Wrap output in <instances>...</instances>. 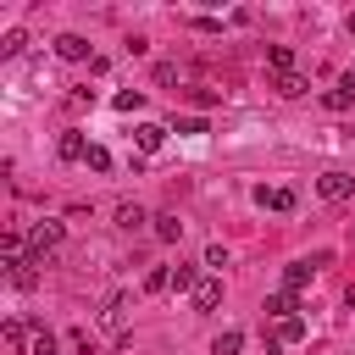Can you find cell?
Segmentation results:
<instances>
[{
	"label": "cell",
	"instance_id": "cell-1",
	"mask_svg": "<svg viewBox=\"0 0 355 355\" xmlns=\"http://www.w3.org/2000/svg\"><path fill=\"white\" fill-rule=\"evenodd\" d=\"M61 239H67V227H61V222H50V216H44V222H33V227H28V261H33V266H44V261L61 250Z\"/></svg>",
	"mask_w": 355,
	"mask_h": 355
},
{
	"label": "cell",
	"instance_id": "cell-2",
	"mask_svg": "<svg viewBox=\"0 0 355 355\" xmlns=\"http://www.w3.org/2000/svg\"><path fill=\"white\" fill-rule=\"evenodd\" d=\"M316 194H322L327 205H344V200L355 194V178H349V172H322V178H316Z\"/></svg>",
	"mask_w": 355,
	"mask_h": 355
},
{
	"label": "cell",
	"instance_id": "cell-3",
	"mask_svg": "<svg viewBox=\"0 0 355 355\" xmlns=\"http://www.w3.org/2000/svg\"><path fill=\"white\" fill-rule=\"evenodd\" d=\"M100 333H111V338L128 333V300H122V294H105V305H100Z\"/></svg>",
	"mask_w": 355,
	"mask_h": 355
},
{
	"label": "cell",
	"instance_id": "cell-4",
	"mask_svg": "<svg viewBox=\"0 0 355 355\" xmlns=\"http://www.w3.org/2000/svg\"><path fill=\"white\" fill-rule=\"evenodd\" d=\"M216 305H222V277L205 272V277L194 283V311H216Z\"/></svg>",
	"mask_w": 355,
	"mask_h": 355
},
{
	"label": "cell",
	"instance_id": "cell-5",
	"mask_svg": "<svg viewBox=\"0 0 355 355\" xmlns=\"http://www.w3.org/2000/svg\"><path fill=\"white\" fill-rule=\"evenodd\" d=\"M272 322H283V316H300V300H294V288H277V294H266V305H261Z\"/></svg>",
	"mask_w": 355,
	"mask_h": 355
},
{
	"label": "cell",
	"instance_id": "cell-6",
	"mask_svg": "<svg viewBox=\"0 0 355 355\" xmlns=\"http://www.w3.org/2000/svg\"><path fill=\"white\" fill-rule=\"evenodd\" d=\"M144 222H155L144 205H133V200H122V205H116V227H122V233H139Z\"/></svg>",
	"mask_w": 355,
	"mask_h": 355
},
{
	"label": "cell",
	"instance_id": "cell-7",
	"mask_svg": "<svg viewBox=\"0 0 355 355\" xmlns=\"http://www.w3.org/2000/svg\"><path fill=\"white\" fill-rule=\"evenodd\" d=\"M55 55H61V61H89V39H83V33H61V39H55Z\"/></svg>",
	"mask_w": 355,
	"mask_h": 355
},
{
	"label": "cell",
	"instance_id": "cell-8",
	"mask_svg": "<svg viewBox=\"0 0 355 355\" xmlns=\"http://www.w3.org/2000/svg\"><path fill=\"white\" fill-rule=\"evenodd\" d=\"M133 139H139V150H144V155H155V150L166 144V128H161V122H139V128H133Z\"/></svg>",
	"mask_w": 355,
	"mask_h": 355
},
{
	"label": "cell",
	"instance_id": "cell-9",
	"mask_svg": "<svg viewBox=\"0 0 355 355\" xmlns=\"http://www.w3.org/2000/svg\"><path fill=\"white\" fill-rule=\"evenodd\" d=\"M55 155H61V161H83V155H89V144H83V133H78V128H67V133L55 139Z\"/></svg>",
	"mask_w": 355,
	"mask_h": 355
},
{
	"label": "cell",
	"instance_id": "cell-10",
	"mask_svg": "<svg viewBox=\"0 0 355 355\" xmlns=\"http://www.w3.org/2000/svg\"><path fill=\"white\" fill-rule=\"evenodd\" d=\"M255 200H261L266 211H294V205H300V194H294V189H283V183H277V189H261Z\"/></svg>",
	"mask_w": 355,
	"mask_h": 355
},
{
	"label": "cell",
	"instance_id": "cell-11",
	"mask_svg": "<svg viewBox=\"0 0 355 355\" xmlns=\"http://www.w3.org/2000/svg\"><path fill=\"white\" fill-rule=\"evenodd\" d=\"M322 261H327V255H316V261H294V266H288V272H283V283H288V288H294V294H300V288H305V283H311V277H316V266H322Z\"/></svg>",
	"mask_w": 355,
	"mask_h": 355
},
{
	"label": "cell",
	"instance_id": "cell-12",
	"mask_svg": "<svg viewBox=\"0 0 355 355\" xmlns=\"http://www.w3.org/2000/svg\"><path fill=\"white\" fill-rule=\"evenodd\" d=\"M272 89H277V94H283V100H300V94H305V89H311V83H305V78H300V72H272Z\"/></svg>",
	"mask_w": 355,
	"mask_h": 355
},
{
	"label": "cell",
	"instance_id": "cell-13",
	"mask_svg": "<svg viewBox=\"0 0 355 355\" xmlns=\"http://www.w3.org/2000/svg\"><path fill=\"white\" fill-rule=\"evenodd\" d=\"M200 277H205V272H194L189 261H178V266H172V288H178V294H194V283H200Z\"/></svg>",
	"mask_w": 355,
	"mask_h": 355
},
{
	"label": "cell",
	"instance_id": "cell-14",
	"mask_svg": "<svg viewBox=\"0 0 355 355\" xmlns=\"http://www.w3.org/2000/svg\"><path fill=\"white\" fill-rule=\"evenodd\" d=\"M272 338H277V344H300V338H305V322H300V316H283V322L272 327Z\"/></svg>",
	"mask_w": 355,
	"mask_h": 355
},
{
	"label": "cell",
	"instance_id": "cell-15",
	"mask_svg": "<svg viewBox=\"0 0 355 355\" xmlns=\"http://www.w3.org/2000/svg\"><path fill=\"white\" fill-rule=\"evenodd\" d=\"M266 61L272 72H294V44H266Z\"/></svg>",
	"mask_w": 355,
	"mask_h": 355
},
{
	"label": "cell",
	"instance_id": "cell-16",
	"mask_svg": "<svg viewBox=\"0 0 355 355\" xmlns=\"http://www.w3.org/2000/svg\"><path fill=\"white\" fill-rule=\"evenodd\" d=\"M178 233H183V222H178L172 211H161V216H155V239H161V244H178Z\"/></svg>",
	"mask_w": 355,
	"mask_h": 355
},
{
	"label": "cell",
	"instance_id": "cell-17",
	"mask_svg": "<svg viewBox=\"0 0 355 355\" xmlns=\"http://www.w3.org/2000/svg\"><path fill=\"white\" fill-rule=\"evenodd\" d=\"M172 288V266H150L144 272V294H166Z\"/></svg>",
	"mask_w": 355,
	"mask_h": 355
},
{
	"label": "cell",
	"instance_id": "cell-18",
	"mask_svg": "<svg viewBox=\"0 0 355 355\" xmlns=\"http://www.w3.org/2000/svg\"><path fill=\"white\" fill-rule=\"evenodd\" d=\"M239 349H244V333H239V327L216 333V344H211V355H239Z\"/></svg>",
	"mask_w": 355,
	"mask_h": 355
},
{
	"label": "cell",
	"instance_id": "cell-19",
	"mask_svg": "<svg viewBox=\"0 0 355 355\" xmlns=\"http://www.w3.org/2000/svg\"><path fill=\"white\" fill-rule=\"evenodd\" d=\"M28 355H55V333H50V327H33V338H28Z\"/></svg>",
	"mask_w": 355,
	"mask_h": 355
},
{
	"label": "cell",
	"instance_id": "cell-20",
	"mask_svg": "<svg viewBox=\"0 0 355 355\" xmlns=\"http://www.w3.org/2000/svg\"><path fill=\"white\" fill-rule=\"evenodd\" d=\"M322 105H327V111H349V105H355V94H349V89H327V94H322Z\"/></svg>",
	"mask_w": 355,
	"mask_h": 355
},
{
	"label": "cell",
	"instance_id": "cell-21",
	"mask_svg": "<svg viewBox=\"0 0 355 355\" xmlns=\"http://www.w3.org/2000/svg\"><path fill=\"white\" fill-rule=\"evenodd\" d=\"M111 105H116V111H139V105H144V89H122Z\"/></svg>",
	"mask_w": 355,
	"mask_h": 355
},
{
	"label": "cell",
	"instance_id": "cell-22",
	"mask_svg": "<svg viewBox=\"0 0 355 355\" xmlns=\"http://www.w3.org/2000/svg\"><path fill=\"white\" fill-rule=\"evenodd\" d=\"M6 277H11V288H33V277H39V272H33V261H28V266H11Z\"/></svg>",
	"mask_w": 355,
	"mask_h": 355
},
{
	"label": "cell",
	"instance_id": "cell-23",
	"mask_svg": "<svg viewBox=\"0 0 355 355\" xmlns=\"http://www.w3.org/2000/svg\"><path fill=\"white\" fill-rule=\"evenodd\" d=\"M94 172H111V150H100V144H89V155H83Z\"/></svg>",
	"mask_w": 355,
	"mask_h": 355
},
{
	"label": "cell",
	"instance_id": "cell-24",
	"mask_svg": "<svg viewBox=\"0 0 355 355\" xmlns=\"http://www.w3.org/2000/svg\"><path fill=\"white\" fill-rule=\"evenodd\" d=\"M22 44H28V39H22V28H11V33H6V39H0V55H17V50H22Z\"/></svg>",
	"mask_w": 355,
	"mask_h": 355
},
{
	"label": "cell",
	"instance_id": "cell-25",
	"mask_svg": "<svg viewBox=\"0 0 355 355\" xmlns=\"http://www.w3.org/2000/svg\"><path fill=\"white\" fill-rule=\"evenodd\" d=\"M205 266L222 272V266H227V250H222V244H205Z\"/></svg>",
	"mask_w": 355,
	"mask_h": 355
},
{
	"label": "cell",
	"instance_id": "cell-26",
	"mask_svg": "<svg viewBox=\"0 0 355 355\" xmlns=\"http://www.w3.org/2000/svg\"><path fill=\"white\" fill-rule=\"evenodd\" d=\"M338 89H349V94H355V72H344V78H338Z\"/></svg>",
	"mask_w": 355,
	"mask_h": 355
},
{
	"label": "cell",
	"instance_id": "cell-27",
	"mask_svg": "<svg viewBox=\"0 0 355 355\" xmlns=\"http://www.w3.org/2000/svg\"><path fill=\"white\" fill-rule=\"evenodd\" d=\"M349 33H355V11H349Z\"/></svg>",
	"mask_w": 355,
	"mask_h": 355
}]
</instances>
